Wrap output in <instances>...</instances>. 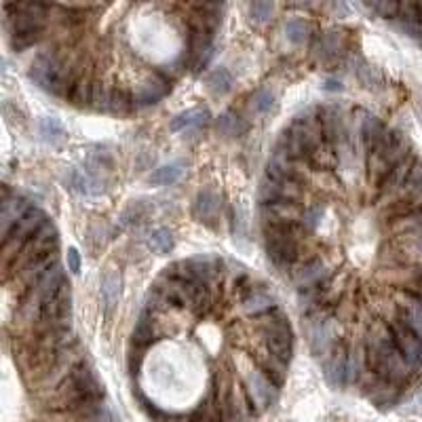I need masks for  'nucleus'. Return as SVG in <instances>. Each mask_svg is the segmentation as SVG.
<instances>
[{
	"label": "nucleus",
	"mask_w": 422,
	"mask_h": 422,
	"mask_svg": "<svg viewBox=\"0 0 422 422\" xmlns=\"http://www.w3.org/2000/svg\"><path fill=\"white\" fill-rule=\"evenodd\" d=\"M363 355H365V365L370 374L399 388H403V384H407L414 374V370L403 359L401 351L397 349L386 321L376 323L370 330L363 342Z\"/></svg>",
	"instance_id": "obj_1"
},
{
	"label": "nucleus",
	"mask_w": 422,
	"mask_h": 422,
	"mask_svg": "<svg viewBox=\"0 0 422 422\" xmlns=\"http://www.w3.org/2000/svg\"><path fill=\"white\" fill-rule=\"evenodd\" d=\"M409 152H414V148L409 146L407 138L395 129H388L386 138L380 142V146L365 157V175H368V182L372 186H380V182L386 177V173L399 165Z\"/></svg>",
	"instance_id": "obj_2"
},
{
	"label": "nucleus",
	"mask_w": 422,
	"mask_h": 422,
	"mask_svg": "<svg viewBox=\"0 0 422 422\" xmlns=\"http://www.w3.org/2000/svg\"><path fill=\"white\" fill-rule=\"evenodd\" d=\"M216 403L222 414V422H252L256 418V409L252 407L243 384L239 386L231 374H220V386H216Z\"/></svg>",
	"instance_id": "obj_3"
},
{
	"label": "nucleus",
	"mask_w": 422,
	"mask_h": 422,
	"mask_svg": "<svg viewBox=\"0 0 422 422\" xmlns=\"http://www.w3.org/2000/svg\"><path fill=\"white\" fill-rule=\"evenodd\" d=\"M57 249H59V235H57V228H55L53 222H47V224L26 243V247L20 252V256H17L9 266H5V281L15 279L28 264H32V262H36V260H41V258H45V256H49V254H53V252H57Z\"/></svg>",
	"instance_id": "obj_4"
},
{
	"label": "nucleus",
	"mask_w": 422,
	"mask_h": 422,
	"mask_svg": "<svg viewBox=\"0 0 422 422\" xmlns=\"http://www.w3.org/2000/svg\"><path fill=\"white\" fill-rule=\"evenodd\" d=\"M49 222L47 214L41 209V207H32L28 214L11 228L9 235L3 237V262L5 266H9L17 256L20 252L26 247V243Z\"/></svg>",
	"instance_id": "obj_5"
},
{
	"label": "nucleus",
	"mask_w": 422,
	"mask_h": 422,
	"mask_svg": "<svg viewBox=\"0 0 422 422\" xmlns=\"http://www.w3.org/2000/svg\"><path fill=\"white\" fill-rule=\"evenodd\" d=\"M243 391L256 414L266 412L279 397V386L258 365L243 372Z\"/></svg>",
	"instance_id": "obj_6"
},
{
	"label": "nucleus",
	"mask_w": 422,
	"mask_h": 422,
	"mask_svg": "<svg viewBox=\"0 0 422 422\" xmlns=\"http://www.w3.org/2000/svg\"><path fill=\"white\" fill-rule=\"evenodd\" d=\"M312 171L314 169L310 167V163L293 159V157H289V154H285V152H281L277 148L272 150L270 161L266 165V175L287 180V182H296V184H304V186H308Z\"/></svg>",
	"instance_id": "obj_7"
},
{
	"label": "nucleus",
	"mask_w": 422,
	"mask_h": 422,
	"mask_svg": "<svg viewBox=\"0 0 422 422\" xmlns=\"http://www.w3.org/2000/svg\"><path fill=\"white\" fill-rule=\"evenodd\" d=\"M254 332L260 336V342H281L293 344V330L283 310H272L254 319Z\"/></svg>",
	"instance_id": "obj_8"
},
{
	"label": "nucleus",
	"mask_w": 422,
	"mask_h": 422,
	"mask_svg": "<svg viewBox=\"0 0 422 422\" xmlns=\"http://www.w3.org/2000/svg\"><path fill=\"white\" fill-rule=\"evenodd\" d=\"M304 196H306V186L304 184H296V182H287V180L270 177V175H264V180L260 182V188H258L260 205L281 203V201L302 203Z\"/></svg>",
	"instance_id": "obj_9"
},
{
	"label": "nucleus",
	"mask_w": 422,
	"mask_h": 422,
	"mask_svg": "<svg viewBox=\"0 0 422 422\" xmlns=\"http://www.w3.org/2000/svg\"><path fill=\"white\" fill-rule=\"evenodd\" d=\"M314 319L308 330V344L314 357H326L336 344V321L323 310H314Z\"/></svg>",
	"instance_id": "obj_10"
},
{
	"label": "nucleus",
	"mask_w": 422,
	"mask_h": 422,
	"mask_svg": "<svg viewBox=\"0 0 422 422\" xmlns=\"http://www.w3.org/2000/svg\"><path fill=\"white\" fill-rule=\"evenodd\" d=\"M388 323V330H391V336L397 344V349L401 351L403 359L407 361V365L416 372L422 368V340L401 321V319H391L386 321Z\"/></svg>",
	"instance_id": "obj_11"
},
{
	"label": "nucleus",
	"mask_w": 422,
	"mask_h": 422,
	"mask_svg": "<svg viewBox=\"0 0 422 422\" xmlns=\"http://www.w3.org/2000/svg\"><path fill=\"white\" fill-rule=\"evenodd\" d=\"M418 163H420L418 154H416V152H409L399 165H395V167L386 173V177H384V180L380 182V186L376 188L380 203L391 201V198H395V196H399V194L403 192V188H405V184H407V180H409V175H412V171H414V167H416Z\"/></svg>",
	"instance_id": "obj_12"
},
{
	"label": "nucleus",
	"mask_w": 422,
	"mask_h": 422,
	"mask_svg": "<svg viewBox=\"0 0 422 422\" xmlns=\"http://www.w3.org/2000/svg\"><path fill=\"white\" fill-rule=\"evenodd\" d=\"M264 245L272 264L281 268H291L296 264H302L306 254L304 241H298V239H266Z\"/></svg>",
	"instance_id": "obj_13"
},
{
	"label": "nucleus",
	"mask_w": 422,
	"mask_h": 422,
	"mask_svg": "<svg viewBox=\"0 0 422 422\" xmlns=\"http://www.w3.org/2000/svg\"><path fill=\"white\" fill-rule=\"evenodd\" d=\"M306 207L302 203L281 201V203H266L260 205V220L262 224H302Z\"/></svg>",
	"instance_id": "obj_14"
},
{
	"label": "nucleus",
	"mask_w": 422,
	"mask_h": 422,
	"mask_svg": "<svg viewBox=\"0 0 422 422\" xmlns=\"http://www.w3.org/2000/svg\"><path fill=\"white\" fill-rule=\"evenodd\" d=\"M291 279L304 291V289H312V287L323 285L328 279H332V275H330V268L323 260L310 258V260L302 262L296 270H291Z\"/></svg>",
	"instance_id": "obj_15"
},
{
	"label": "nucleus",
	"mask_w": 422,
	"mask_h": 422,
	"mask_svg": "<svg viewBox=\"0 0 422 422\" xmlns=\"http://www.w3.org/2000/svg\"><path fill=\"white\" fill-rule=\"evenodd\" d=\"M241 312L252 316V319H258L262 314H268L272 310H277V298L264 289V287H247L245 289V296L241 298V304H239Z\"/></svg>",
	"instance_id": "obj_16"
},
{
	"label": "nucleus",
	"mask_w": 422,
	"mask_h": 422,
	"mask_svg": "<svg viewBox=\"0 0 422 422\" xmlns=\"http://www.w3.org/2000/svg\"><path fill=\"white\" fill-rule=\"evenodd\" d=\"M347 359H349V347L344 342H336L334 349L326 355L323 374L330 386L342 388L347 384Z\"/></svg>",
	"instance_id": "obj_17"
},
{
	"label": "nucleus",
	"mask_w": 422,
	"mask_h": 422,
	"mask_svg": "<svg viewBox=\"0 0 422 422\" xmlns=\"http://www.w3.org/2000/svg\"><path fill=\"white\" fill-rule=\"evenodd\" d=\"M32 209L30 201L20 196V194H9V190H5L3 196V209H0V231H3V237L11 233V228L28 214Z\"/></svg>",
	"instance_id": "obj_18"
},
{
	"label": "nucleus",
	"mask_w": 422,
	"mask_h": 422,
	"mask_svg": "<svg viewBox=\"0 0 422 422\" xmlns=\"http://www.w3.org/2000/svg\"><path fill=\"white\" fill-rule=\"evenodd\" d=\"M171 91V82L154 72V74H148L140 85L138 89L133 91V97H136V106H150V103H157L159 99H163L167 93Z\"/></svg>",
	"instance_id": "obj_19"
},
{
	"label": "nucleus",
	"mask_w": 422,
	"mask_h": 422,
	"mask_svg": "<svg viewBox=\"0 0 422 422\" xmlns=\"http://www.w3.org/2000/svg\"><path fill=\"white\" fill-rule=\"evenodd\" d=\"M388 133V127L378 119V117H372V115H365L363 121L359 123V142H361V150L363 154H372L380 142L386 138Z\"/></svg>",
	"instance_id": "obj_20"
},
{
	"label": "nucleus",
	"mask_w": 422,
	"mask_h": 422,
	"mask_svg": "<svg viewBox=\"0 0 422 422\" xmlns=\"http://www.w3.org/2000/svg\"><path fill=\"white\" fill-rule=\"evenodd\" d=\"M254 361H256V365L281 388L283 386V382H285V378H287V368H289V363H285V361H281V359H277L275 355H270L268 351H264L262 347H258L256 351H254Z\"/></svg>",
	"instance_id": "obj_21"
},
{
	"label": "nucleus",
	"mask_w": 422,
	"mask_h": 422,
	"mask_svg": "<svg viewBox=\"0 0 422 422\" xmlns=\"http://www.w3.org/2000/svg\"><path fill=\"white\" fill-rule=\"evenodd\" d=\"M64 180H66V184H68L72 190H76V192H80V194H87V196H97V194L103 192V182H101V177H97V175L91 173V171L70 169Z\"/></svg>",
	"instance_id": "obj_22"
},
{
	"label": "nucleus",
	"mask_w": 422,
	"mask_h": 422,
	"mask_svg": "<svg viewBox=\"0 0 422 422\" xmlns=\"http://www.w3.org/2000/svg\"><path fill=\"white\" fill-rule=\"evenodd\" d=\"M218 211H220V196L214 190H201L194 198L192 205V214L198 222L211 224L218 218Z\"/></svg>",
	"instance_id": "obj_23"
},
{
	"label": "nucleus",
	"mask_w": 422,
	"mask_h": 422,
	"mask_svg": "<svg viewBox=\"0 0 422 422\" xmlns=\"http://www.w3.org/2000/svg\"><path fill=\"white\" fill-rule=\"evenodd\" d=\"M365 388H368V397L380 407L393 405L399 399V391H401L399 386H395V384H391V382H386L382 378H376L374 374H370V380L365 382Z\"/></svg>",
	"instance_id": "obj_24"
},
{
	"label": "nucleus",
	"mask_w": 422,
	"mask_h": 422,
	"mask_svg": "<svg viewBox=\"0 0 422 422\" xmlns=\"http://www.w3.org/2000/svg\"><path fill=\"white\" fill-rule=\"evenodd\" d=\"M93 72L91 66L87 64V68L82 70V74L76 78V82L72 85V89L68 91V101L78 106V108H91V91H93Z\"/></svg>",
	"instance_id": "obj_25"
},
{
	"label": "nucleus",
	"mask_w": 422,
	"mask_h": 422,
	"mask_svg": "<svg viewBox=\"0 0 422 422\" xmlns=\"http://www.w3.org/2000/svg\"><path fill=\"white\" fill-rule=\"evenodd\" d=\"M211 115L207 108H192V110H186L182 115H177L173 121H171V131H201L207 127Z\"/></svg>",
	"instance_id": "obj_26"
},
{
	"label": "nucleus",
	"mask_w": 422,
	"mask_h": 422,
	"mask_svg": "<svg viewBox=\"0 0 422 422\" xmlns=\"http://www.w3.org/2000/svg\"><path fill=\"white\" fill-rule=\"evenodd\" d=\"M159 338V332H157V321H154V314L144 310L138 319V326L133 330V336H131V344L136 349H144L148 344H152L154 340Z\"/></svg>",
	"instance_id": "obj_27"
},
{
	"label": "nucleus",
	"mask_w": 422,
	"mask_h": 422,
	"mask_svg": "<svg viewBox=\"0 0 422 422\" xmlns=\"http://www.w3.org/2000/svg\"><path fill=\"white\" fill-rule=\"evenodd\" d=\"M121 285H123L121 272L108 270L103 275V279H101V298H103L106 314H112V310L117 308L119 298H121Z\"/></svg>",
	"instance_id": "obj_28"
},
{
	"label": "nucleus",
	"mask_w": 422,
	"mask_h": 422,
	"mask_svg": "<svg viewBox=\"0 0 422 422\" xmlns=\"http://www.w3.org/2000/svg\"><path fill=\"white\" fill-rule=\"evenodd\" d=\"M133 108H138L133 93L127 87H123V85H115L112 87V95H110V112H115V115H129V112H133Z\"/></svg>",
	"instance_id": "obj_29"
},
{
	"label": "nucleus",
	"mask_w": 422,
	"mask_h": 422,
	"mask_svg": "<svg viewBox=\"0 0 422 422\" xmlns=\"http://www.w3.org/2000/svg\"><path fill=\"white\" fill-rule=\"evenodd\" d=\"M186 173V165L182 161H173L169 165L159 167L152 175H150V184L154 186H171L175 184L182 175Z\"/></svg>",
	"instance_id": "obj_30"
},
{
	"label": "nucleus",
	"mask_w": 422,
	"mask_h": 422,
	"mask_svg": "<svg viewBox=\"0 0 422 422\" xmlns=\"http://www.w3.org/2000/svg\"><path fill=\"white\" fill-rule=\"evenodd\" d=\"M110 95H112V87L95 78L93 82V91H91V108L97 112H110Z\"/></svg>",
	"instance_id": "obj_31"
},
{
	"label": "nucleus",
	"mask_w": 422,
	"mask_h": 422,
	"mask_svg": "<svg viewBox=\"0 0 422 422\" xmlns=\"http://www.w3.org/2000/svg\"><path fill=\"white\" fill-rule=\"evenodd\" d=\"M363 347H349V359H347V384L361 382L363 376Z\"/></svg>",
	"instance_id": "obj_32"
},
{
	"label": "nucleus",
	"mask_w": 422,
	"mask_h": 422,
	"mask_svg": "<svg viewBox=\"0 0 422 422\" xmlns=\"http://www.w3.org/2000/svg\"><path fill=\"white\" fill-rule=\"evenodd\" d=\"M207 87H209V91L211 93H216V95H224V93H228L231 89H233V74L226 70V68H216V70H211L209 74H207Z\"/></svg>",
	"instance_id": "obj_33"
},
{
	"label": "nucleus",
	"mask_w": 422,
	"mask_h": 422,
	"mask_svg": "<svg viewBox=\"0 0 422 422\" xmlns=\"http://www.w3.org/2000/svg\"><path fill=\"white\" fill-rule=\"evenodd\" d=\"M38 131H41V138L47 142V144H61L64 140H66V129H64V125L57 121V119H53V117H45V119H41V123H38Z\"/></svg>",
	"instance_id": "obj_34"
},
{
	"label": "nucleus",
	"mask_w": 422,
	"mask_h": 422,
	"mask_svg": "<svg viewBox=\"0 0 422 422\" xmlns=\"http://www.w3.org/2000/svg\"><path fill=\"white\" fill-rule=\"evenodd\" d=\"M216 129H218V133L224 136V138H237V136L245 133L247 125L243 123L241 117H237V115H233V112H226V115H222V117L216 121Z\"/></svg>",
	"instance_id": "obj_35"
},
{
	"label": "nucleus",
	"mask_w": 422,
	"mask_h": 422,
	"mask_svg": "<svg viewBox=\"0 0 422 422\" xmlns=\"http://www.w3.org/2000/svg\"><path fill=\"white\" fill-rule=\"evenodd\" d=\"M188 418H190V422H222V414L216 403V397L201 403Z\"/></svg>",
	"instance_id": "obj_36"
},
{
	"label": "nucleus",
	"mask_w": 422,
	"mask_h": 422,
	"mask_svg": "<svg viewBox=\"0 0 422 422\" xmlns=\"http://www.w3.org/2000/svg\"><path fill=\"white\" fill-rule=\"evenodd\" d=\"M173 245H175V241H173V235H171L169 228H157V231H152L150 237H148V247H150L154 254L165 256V254H169V252L173 249Z\"/></svg>",
	"instance_id": "obj_37"
},
{
	"label": "nucleus",
	"mask_w": 422,
	"mask_h": 422,
	"mask_svg": "<svg viewBox=\"0 0 422 422\" xmlns=\"http://www.w3.org/2000/svg\"><path fill=\"white\" fill-rule=\"evenodd\" d=\"M277 103V95L272 89L264 87V89H258L252 97V110L256 115H268Z\"/></svg>",
	"instance_id": "obj_38"
},
{
	"label": "nucleus",
	"mask_w": 422,
	"mask_h": 422,
	"mask_svg": "<svg viewBox=\"0 0 422 422\" xmlns=\"http://www.w3.org/2000/svg\"><path fill=\"white\" fill-rule=\"evenodd\" d=\"M308 34H310V28L304 20H289L285 24V38L291 45H304L308 41Z\"/></svg>",
	"instance_id": "obj_39"
},
{
	"label": "nucleus",
	"mask_w": 422,
	"mask_h": 422,
	"mask_svg": "<svg viewBox=\"0 0 422 422\" xmlns=\"http://www.w3.org/2000/svg\"><path fill=\"white\" fill-rule=\"evenodd\" d=\"M340 49V36L336 32H330V34H323L319 41H316V55H321L323 59L336 55Z\"/></svg>",
	"instance_id": "obj_40"
},
{
	"label": "nucleus",
	"mask_w": 422,
	"mask_h": 422,
	"mask_svg": "<svg viewBox=\"0 0 422 422\" xmlns=\"http://www.w3.org/2000/svg\"><path fill=\"white\" fill-rule=\"evenodd\" d=\"M272 11H275V5L268 3V0H258L249 7V17L256 22V24H266L270 17H272Z\"/></svg>",
	"instance_id": "obj_41"
},
{
	"label": "nucleus",
	"mask_w": 422,
	"mask_h": 422,
	"mask_svg": "<svg viewBox=\"0 0 422 422\" xmlns=\"http://www.w3.org/2000/svg\"><path fill=\"white\" fill-rule=\"evenodd\" d=\"M365 9L378 13L380 17H397L399 15V3H372V5H365Z\"/></svg>",
	"instance_id": "obj_42"
},
{
	"label": "nucleus",
	"mask_w": 422,
	"mask_h": 422,
	"mask_svg": "<svg viewBox=\"0 0 422 422\" xmlns=\"http://www.w3.org/2000/svg\"><path fill=\"white\" fill-rule=\"evenodd\" d=\"M45 32H36V34H20V36H11V47L15 51H22V49H28L32 45H36L41 38H43Z\"/></svg>",
	"instance_id": "obj_43"
},
{
	"label": "nucleus",
	"mask_w": 422,
	"mask_h": 422,
	"mask_svg": "<svg viewBox=\"0 0 422 422\" xmlns=\"http://www.w3.org/2000/svg\"><path fill=\"white\" fill-rule=\"evenodd\" d=\"M68 270L72 272V275H78L80 272V254L72 247V249H68Z\"/></svg>",
	"instance_id": "obj_44"
},
{
	"label": "nucleus",
	"mask_w": 422,
	"mask_h": 422,
	"mask_svg": "<svg viewBox=\"0 0 422 422\" xmlns=\"http://www.w3.org/2000/svg\"><path fill=\"white\" fill-rule=\"evenodd\" d=\"M326 89H328V91H334V89H340V82H336V80H330V82L326 85Z\"/></svg>",
	"instance_id": "obj_45"
}]
</instances>
